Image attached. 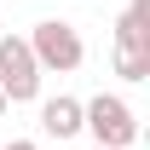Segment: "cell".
Masks as SVG:
<instances>
[{"label":"cell","instance_id":"1","mask_svg":"<svg viewBox=\"0 0 150 150\" xmlns=\"http://www.w3.org/2000/svg\"><path fill=\"white\" fill-rule=\"evenodd\" d=\"M81 133H93L98 150H127L133 139H139V115H133L127 98L98 93V98H87V104H81Z\"/></svg>","mask_w":150,"mask_h":150},{"label":"cell","instance_id":"2","mask_svg":"<svg viewBox=\"0 0 150 150\" xmlns=\"http://www.w3.org/2000/svg\"><path fill=\"white\" fill-rule=\"evenodd\" d=\"M29 52H35V69L46 75V69H58V75H69V69H81V58H87V46H81V35H75L64 18H46V23H35L29 29Z\"/></svg>","mask_w":150,"mask_h":150},{"label":"cell","instance_id":"3","mask_svg":"<svg viewBox=\"0 0 150 150\" xmlns=\"http://www.w3.org/2000/svg\"><path fill=\"white\" fill-rule=\"evenodd\" d=\"M0 93L6 104H35L40 98V69L23 35H0Z\"/></svg>","mask_w":150,"mask_h":150},{"label":"cell","instance_id":"4","mask_svg":"<svg viewBox=\"0 0 150 150\" xmlns=\"http://www.w3.org/2000/svg\"><path fill=\"white\" fill-rule=\"evenodd\" d=\"M40 133H46V139H58V144H64V139H75V133H81V98H69V93L46 98V104H40Z\"/></svg>","mask_w":150,"mask_h":150},{"label":"cell","instance_id":"5","mask_svg":"<svg viewBox=\"0 0 150 150\" xmlns=\"http://www.w3.org/2000/svg\"><path fill=\"white\" fill-rule=\"evenodd\" d=\"M115 52H150V0H127L115 18Z\"/></svg>","mask_w":150,"mask_h":150},{"label":"cell","instance_id":"6","mask_svg":"<svg viewBox=\"0 0 150 150\" xmlns=\"http://www.w3.org/2000/svg\"><path fill=\"white\" fill-rule=\"evenodd\" d=\"M115 75L121 81H150V52H115Z\"/></svg>","mask_w":150,"mask_h":150},{"label":"cell","instance_id":"7","mask_svg":"<svg viewBox=\"0 0 150 150\" xmlns=\"http://www.w3.org/2000/svg\"><path fill=\"white\" fill-rule=\"evenodd\" d=\"M6 150H35V139H12V144H6Z\"/></svg>","mask_w":150,"mask_h":150},{"label":"cell","instance_id":"8","mask_svg":"<svg viewBox=\"0 0 150 150\" xmlns=\"http://www.w3.org/2000/svg\"><path fill=\"white\" fill-rule=\"evenodd\" d=\"M6 110H12V104H6V93H0V115H6Z\"/></svg>","mask_w":150,"mask_h":150},{"label":"cell","instance_id":"9","mask_svg":"<svg viewBox=\"0 0 150 150\" xmlns=\"http://www.w3.org/2000/svg\"><path fill=\"white\" fill-rule=\"evenodd\" d=\"M0 35H6V23H0Z\"/></svg>","mask_w":150,"mask_h":150},{"label":"cell","instance_id":"10","mask_svg":"<svg viewBox=\"0 0 150 150\" xmlns=\"http://www.w3.org/2000/svg\"><path fill=\"white\" fill-rule=\"evenodd\" d=\"M93 150H98V144H93Z\"/></svg>","mask_w":150,"mask_h":150}]
</instances>
